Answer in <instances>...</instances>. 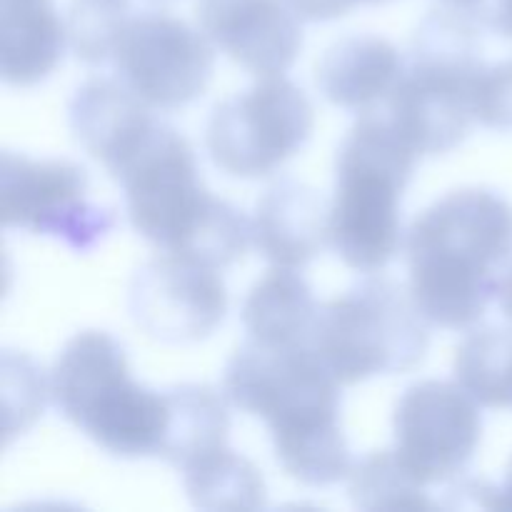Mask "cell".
<instances>
[{"label": "cell", "mask_w": 512, "mask_h": 512, "mask_svg": "<svg viewBox=\"0 0 512 512\" xmlns=\"http://www.w3.org/2000/svg\"><path fill=\"white\" fill-rule=\"evenodd\" d=\"M320 305L313 288L295 268H280L263 275L250 288L240 320L248 330V340L268 348H300L310 345Z\"/></svg>", "instance_id": "18"}, {"label": "cell", "mask_w": 512, "mask_h": 512, "mask_svg": "<svg viewBox=\"0 0 512 512\" xmlns=\"http://www.w3.org/2000/svg\"><path fill=\"white\" fill-rule=\"evenodd\" d=\"M403 70L405 58L388 38L355 33L325 50L315 65V85L328 103L365 113L393 93Z\"/></svg>", "instance_id": "16"}, {"label": "cell", "mask_w": 512, "mask_h": 512, "mask_svg": "<svg viewBox=\"0 0 512 512\" xmlns=\"http://www.w3.org/2000/svg\"><path fill=\"white\" fill-rule=\"evenodd\" d=\"M430 345L428 320L395 280L365 278L320 305L310 348L340 385L413 370Z\"/></svg>", "instance_id": "6"}, {"label": "cell", "mask_w": 512, "mask_h": 512, "mask_svg": "<svg viewBox=\"0 0 512 512\" xmlns=\"http://www.w3.org/2000/svg\"><path fill=\"white\" fill-rule=\"evenodd\" d=\"M118 78L158 110H178L213 80V43L200 28L165 10H140L125 25L113 53Z\"/></svg>", "instance_id": "11"}, {"label": "cell", "mask_w": 512, "mask_h": 512, "mask_svg": "<svg viewBox=\"0 0 512 512\" xmlns=\"http://www.w3.org/2000/svg\"><path fill=\"white\" fill-rule=\"evenodd\" d=\"M110 178L123 188L130 225L163 253L220 270L243 258L253 240V220L205 188L193 145L163 120Z\"/></svg>", "instance_id": "2"}, {"label": "cell", "mask_w": 512, "mask_h": 512, "mask_svg": "<svg viewBox=\"0 0 512 512\" xmlns=\"http://www.w3.org/2000/svg\"><path fill=\"white\" fill-rule=\"evenodd\" d=\"M170 405L168 433L160 458L183 470L193 460L228 445L230 413L225 393L210 385L183 383L165 390Z\"/></svg>", "instance_id": "19"}, {"label": "cell", "mask_w": 512, "mask_h": 512, "mask_svg": "<svg viewBox=\"0 0 512 512\" xmlns=\"http://www.w3.org/2000/svg\"><path fill=\"white\" fill-rule=\"evenodd\" d=\"M455 380L483 408H512V330L480 328L458 345Z\"/></svg>", "instance_id": "21"}, {"label": "cell", "mask_w": 512, "mask_h": 512, "mask_svg": "<svg viewBox=\"0 0 512 512\" xmlns=\"http://www.w3.org/2000/svg\"><path fill=\"white\" fill-rule=\"evenodd\" d=\"M418 158L383 110H365L348 130L335 158L328 218V243L348 268L378 273L400 253V203Z\"/></svg>", "instance_id": "3"}, {"label": "cell", "mask_w": 512, "mask_h": 512, "mask_svg": "<svg viewBox=\"0 0 512 512\" xmlns=\"http://www.w3.org/2000/svg\"><path fill=\"white\" fill-rule=\"evenodd\" d=\"M498 300H500V310H503V315L512 323V265L505 270L503 278H500Z\"/></svg>", "instance_id": "28"}, {"label": "cell", "mask_w": 512, "mask_h": 512, "mask_svg": "<svg viewBox=\"0 0 512 512\" xmlns=\"http://www.w3.org/2000/svg\"><path fill=\"white\" fill-rule=\"evenodd\" d=\"M130 18L133 0H70L65 30L75 58L93 68L113 58Z\"/></svg>", "instance_id": "23"}, {"label": "cell", "mask_w": 512, "mask_h": 512, "mask_svg": "<svg viewBox=\"0 0 512 512\" xmlns=\"http://www.w3.org/2000/svg\"><path fill=\"white\" fill-rule=\"evenodd\" d=\"M183 485L200 510H260L268 500L263 473L230 445L185 465Z\"/></svg>", "instance_id": "20"}, {"label": "cell", "mask_w": 512, "mask_h": 512, "mask_svg": "<svg viewBox=\"0 0 512 512\" xmlns=\"http://www.w3.org/2000/svg\"><path fill=\"white\" fill-rule=\"evenodd\" d=\"M348 493L360 510L440 508V503L428 495V488L403 468L395 450H373L358 460L348 475Z\"/></svg>", "instance_id": "22"}, {"label": "cell", "mask_w": 512, "mask_h": 512, "mask_svg": "<svg viewBox=\"0 0 512 512\" xmlns=\"http://www.w3.org/2000/svg\"><path fill=\"white\" fill-rule=\"evenodd\" d=\"M65 40L53 0H0V73L8 85L43 83L58 68Z\"/></svg>", "instance_id": "17"}, {"label": "cell", "mask_w": 512, "mask_h": 512, "mask_svg": "<svg viewBox=\"0 0 512 512\" xmlns=\"http://www.w3.org/2000/svg\"><path fill=\"white\" fill-rule=\"evenodd\" d=\"M150 105L120 78H88L68 105L75 140L105 170H113L155 123Z\"/></svg>", "instance_id": "15"}, {"label": "cell", "mask_w": 512, "mask_h": 512, "mask_svg": "<svg viewBox=\"0 0 512 512\" xmlns=\"http://www.w3.org/2000/svg\"><path fill=\"white\" fill-rule=\"evenodd\" d=\"M195 18L210 43L260 78L288 73L303 50V18L288 0H198Z\"/></svg>", "instance_id": "13"}, {"label": "cell", "mask_w": 512, "mask_h": 512, "mask_svg": "<svg viewBox=\"0 0 512 512\" xmlns=\"http://www.w3.org/2000/svg\"><path fill=\"white\" fill-rule=\"evenodd\" d=\"M475 23L512 40V0H485Z\"/></svg>", "instance_id": "27"}, {"label": "cell", "mask_w": 512, "mask_h": 512, "mask_svg": "<svg viewBox=\"0 0 512 512\" xmlns=\"http://www.w3.org/2000/svg\"><path fill=\"white\" fill-rule=\"evenodd\" d=\"M440 3H445L453 10H460V13L468 15V18L475 23V20H478V13L483 10L485 0H440Z\"/></svg>", "instance_id": "29"}, {"label": "cell", "mask_w": 512, "mask_h": 512, "mask_svg": "<svg viewBox=\"0 0 512 512\" xmlns=\"http://www.w3.org/2000/svg\"><path fill=\"white\" fill-rule=\"evenodd\" d=\"M475 123L493 130H512V58L483 65L473 88Z\"/></svg>", "instance_id": "24"}, {"label": "cell", "mask_w": 512, "mask_h": 512, "mask_svg": "<svg viewBox=\"0 0 512 512\" xmlns=\"http://www.w3.org/2000/svg\"><path fill=\"white\" fill-rule=\"evenodd\" d=\"M128 310L133 323L158 343H200L223 325L228 290L215 268L165 253L133 275Z\"/></svg>", "instance_id": "12"}, {"label": "cell", "mask_w": 512, "mask_h": 512, "mask_svg": "<svg viewBox=\"0 0 512 512\" xmlns=\"http://www.w3.org/2000/svg\"><path fill=\"white\" fill-rule=\"evenodd\" d=\"M475 28L468 15L445 5L430 10L415 30L385 113L418 155L450 153L475 123L473 88L485 65Z\"/></svg>", "instance_id": "5"}, {"label": "cell", "mask_w": 512, "mask_h": 512, "mask_svg": "<svg viewBox=\"0 0 512 512\" xmlns=\"http://www.w3.org/2000/svg\"><path fill=\"white\" fill-rule=\"evenodd\" d=\"M223 393L235 408L268 423L273 450L343 430L340 383L310 345L268 348L248 340L225 365Z\"/></svg>", "instance_id": "7"}, {"label": "cell", "mask_w": 512, "mask_h": 512, "mask_svg": "<svg viewBox=\"0 0 512 512\" xmlns=\"http://www.w3.org/2000/svg\"><path fill=\"white\" fill-rule=\"evenodd\" d=\"M330 205L323 193L300 180L283 178L255 205L253 243L280 268H305L328 243Z\"/></svg>", "instance_id": "14"}, {"label": "cell", "mask_w": 512, "mask_h": 512, "mask_svg": "<svg viewBox=\"0 0 512 512\" xmlns=\"http://www.w3.org/2000/svg\"><path fill=\"white\" fill-rule=\"evenodd\" d=\"M295 13L310 23H325L348 15L355 5H378L388 0H288Z\"/></svg>", "instance_id": "26"}, {"label": "cell", "mask_w": 512, "mask_h": 512, "mask_svg": "<svg viewBox=\"0 0 512 512\" xmlns=\"http://www.w3.org/2000/svg\"><path fill=\"white\" fill-rule=\"evenodd\" d=\"M405 253L420 315L445 330L473 328L512 258V205L488 188L450 190L415 218Z\"/></svg>", "instance_id": "1"}, {"label": "cell", "mask_w": 512, "mask_h": 512, "mask_svg": "<svg viewBox=\"0 0 512 512\" xmlns=\"http://www.w3.org/2000/svg\"><path fill=\"white\" fill-rule=\"evenodd\" d=\"M315 110L283 75L260 78L213 108L205 128L210 160L230 178H268L310 140Z\"/></svg>", "instance_id": "8"}, {"label": "cell", "mask_w": 512, "mask_h": 512, "mask_svg": "<svg viewBox=\"0 0 512 512\" xmlns=\"http://www.w3.org/2000/svg\"><path fill=\"white\" fill-rule=\"evenodd\" d=\"M90 178L70 160H33L5 150L0 165V213L5 228L60 240L75 253L98 248L118 225L113 208L88 198Z\"/></svg>", "instance_id": "9"}, {"label": "cell", "mask_w": 512, "mask_h": 512, "mask_svg": "<svg viewBox=\"0 0 512 512\" xmlns=\"http://www.w3.org/2000/svg\"><path fill=\"white\" fill-rule=\"evenodd\" d=\"M50 395L68 423L115 458H160L168 395L133 380L125 348L105 330H83L60 350Z\"/></svg>", "instance_id": "4"}, {"label": "cell", "mask_w": 512, "mask_h": 512, "mask_svg": "<svg viewBox=\"0 0 512 512\" xmlns=\"http://www.w3.org/2000/svg\"><path fill=\"white\" fill-rule=\"evenodd\" d=\"M458 498L470 500V503L480 505V508L490 510H512V460L508 465V475H505L503 485H490L485 480L463 478L458 485Z\"/></svg>", "instance_id": "25"}, {"label": "cell", "mask_w": 512, "mask_h": 512, "mask_svg": "<svg viewBox=\"0 0 512 512\" xmlns=\"http://www.w3.org/2000/svg\"><path fill=\"white\" fill-rule=\"evenodd\" d=\"M395 455L425 488L460 480L483 438L480 405L455 380L410 385L393 413Z\"/></svg>", "instance_id": "10"}]
</instances>
